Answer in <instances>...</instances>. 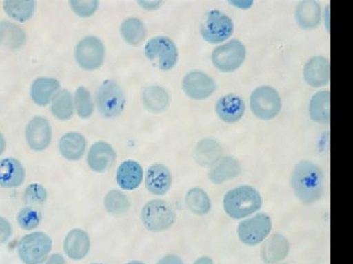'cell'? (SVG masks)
Here are the masks:
<instances>
[{
	"label": "cell",
	"mask_w": 353,
	"mask_h": 264,
	"mask_svg": "<svg viewBox=\"0 0 353 264\" xmlns=\"http://www.w3.org/2000/svg\"><path fill=\"white\" fill-rule=\"evenodd\" d=\"M292 188L303 205H312L324 193V175L321 168L310 161L299 162L290 176Z\"/></svg>",
	"instance_id": "6da1fadb"
},
{
	"label": "cell",
	"mask_w": 353,
	"mask_h": 264,
	"mask_svg": "<svg viewBox=\"0 0 353 264\" xmlns=\"http://www.w3.org/2000/svg\"><path fill=\"white\" fill-rule=\"evenodd\" d=\"M262 207L261 195L250 185H241L230 190L224 197V210L230 217L245 219Z\"/></svg>",
	"instance_id": "7a4b0ae2"
},
{
	"label": "cell",
	"mask_w": 353,
	"mask_h": 264,
	"mask_svg": "<svg viewBox=\"0 0 353 264\" xmlns=\"http://www.w3.org/2000/svg\"><path fill=\"white\" fill-rule=\"evenodd\" d=\"M52 240L48 234L32 232L25 235L18 244V256L24 264H41L50 256Z\"/></svg>",
	"instance_id": "3957f363"
},
{
	"label": "cell",
	"mask_w": 353,
	"mask_h": 264,
	"mask_svg": "<svg viewBox=\"0 0 353 264\" xmlns=\"http://www.w3.org/2000/svg\"><path fill=\"white\" fill-rule=\"evenodd\" d=\"M97 106L102 117H118L126 106V95L115 80H106L101 83L97 94Z\"/></svg>",
	"instance_id": "277c9868"
},
{
	"label": "cell",
	"mask_w": 353,
	"mask_h": 264,
	"mask_svg": "<svg viewBox=\"0 0 353 264\" xmlns=\"http://www.w3.org/2000/svg\"><path fill=\"white\" fill-rule=\"evenodd\" d=\"M141 221L152 232H163L175 223L176 212L167 201L152 200L141 210Z\"/></svg>",
	"instance_id": "5b68a950"
},
{
	"label": "cell",
	"mask_w": 353,
	"mask_h": 264,
	"mask_svg": "<svg viewBox=\"0 0 353 264\" xmlns=\"http://www.w3.org/2000/svg\"><path fill=\"white\" fill-rule=\"evenodd\" d=\"M145 53L146 58L162 71H170L179 59L176 43L168 36L150 38L145 44Z\"/></svg>",
	"instance_id": "8992f818"
},
{
	"label": "cell",
	"mask_w": 353,
	"mask_h": 264,
	"mask_svg": "<svg viewBox=\"0 0 353 264\" xmlns=\"http://www.w3.org/2000/svg\"><path fill=\"white\" fill-rule=\"evenodd\" d=\"M250 109L255 117L260 120L274 119L282 109L280 94L275 88L269 85L255 88L250 95Z\"/></svg>",
	"instance_id": "52a82bcc"
},
{
	"label": "cell",
	"mask_w": 353,
	"mask_h": 264,
	"mask_svg": "<svg viewBox=\"0 0 353 264\" xmlns=\"http://www.w3.org/2000/svg\"><path fill=\"white\" fill-rule=\"evenodd\" d=\"M234 32V23L226 14L210 10L204 16L201 25V34L204 41L217 44L226 41Z\"/></svg>",
	"instance_id": "ba28073f"
},
{
	"label": "cell",
	"mask_w": 353,
	"mask_h": 264,
	"mask_svg": "<svg viewBox=\"0 0 353 264\" xmlns=\"http://www.w3.org/2000/svg\"><path fill=\"white\" fill-rule=\"evenodd\" d=\"M105 45L97 36H88L81 39L75 48L77 63L85 71L101 68L105 60Z\"/></svg>",
	"instance_id": "9c48e42d"
},
{
	"label": "cell",
	"mask_w": 353,
	"mask_h": 264,
	"mask_svg": "<svg viewBox=\"0 0 353 264\" xmlns=\"http://www.w3.org/2000/svg\"><path fill=\"white\" fill-rule=\"evenodd\" d=\"M245 57V44L239 39H232L215 48L212 53V62L216 68L223 73H232L240 68Z\"/></svg>",
	"instance_id": "30bf717a"
},
{
	"label": "cell",
	"mask_w": 353,
	"mask_h": 264,
	"mask_svg": "<svg viewBox=\"0 0 353 264\" xmlns=\"http://www.w3.org/2000/svg\"><path fill=\"white\" fill-rule=\"evenodd\" d=\"M272 220L266 214H259L239 224V238L243 244L256 245L263 242L271 232Z\"/></svg>",
	"instance_id": "8fae6325"
},
{
	"label": "cell",
	"mask_w": 353,
	"mask_h": 264,
	"mask_svg": "<svg viewBox=\"0 0 353 264\" xmlns=\"http://www.w3.org/2000/svg\"><path fill=\"white\" fill-rule=\"evenodd\" d=\"M182 85L185 94L194 100H204L217 89V85L210 76L196 69L185 74Z\"/></svg>",
	"instance_id": "7c38bea8"
},
{
	"label": "cell",
	"mask_w": 353,
	"mask_h": 264,
	"mask_svg": "<svg viewBox=\"0 0 353 264\" xmlns=\"http://www.w3.org/2000/svg\"><path fill=\"white\" fill-rule=\"evenodd\" d=\"M25 138L32 151L41 152L48 149L52 140L50 122L41 116L32 118L26 126Z\"/></svg>",
	"instance_id": "4fadbf2b"
},
{
	"label": "cell",
	"mask_w": 353,
	"mask_h": 264,
	"mask_svg": "<svg viewBox=\"0 0 353 264\" xmlns=\"http://www.w3.org/2000/svg\"><path fill=\"white\" fill-rule=\"evenodd\" d=\"M303 78L311 87H322L328 85L331 78V64L326 57L310 58L303 69Z\"/></svg>",
	"instance_id": "5bb4252c"
},
{
	"label": "cell",
	"mask_w": 353,
	"mask_h": 264,
	"mask_svg": "<svg viewBox=\"0 0 353 264\" xmlns=\"http://www.w3.org/2000/svg\"><path fill=\"white\" fill-rule=\"evenodd\" d=\"M116 154L112 146L108 142L99 141L92 145L88 153V164L94 173H105L115 163Z\"/></svg>",
	"instance_id": "9a60e30c"
},
{
	"label": "cell",
	"mask_w": 353,
	"mask_h": 264,
	"mask_svg": "<svg viewBox=\"0 0 353 264\" xmlns=\"http://www.w3.org/2000/svg\"><path fill=\"white\" fill-rule=\"evenodd\" d=\"M173 176L170 170L162 164H154L145 173V187L153 195H165L170 190Z\"/></svg>",
	"instance_id": "2e32d148"
},
{
	"label": "cell",
	"mask_w": 353,
	"mask_h": 264,
	"mask_svg": "<svg viewBox=\"0 0 353 264\" xmlns=\"http://www.w3.org/2000/svg\"><path fill=\"white\" fill-rule=\"evenodd\" d=\"M215 111L223 122L233 124L243 118L245 112V102L239 95L226 94L216 102Z\"/></svg>",
	"instance_id": "e0dca14e"
},
{
	"label": "cell",
	"mask_w": 353,
	"mask_h": 264,
	"mask_svg": "<svg viewBox=\"0 0 353 264\" xmlns=\"http://www.w3.org/2000/svg\"><path fill=\"white\" fill-rule=\"evenodd\" d=\"M25 177V168L20 161L14 157H6L0 161V187L18 188L24 183Z\"/></svg>",
	"instance_id": "ac0fdd59"
},
{
	"label": "cell",
	"mask_w": 353,
	"mask_h": 264,
	"mask_svg": "<svg viewBox=\"0 0 353 264\" xmlns=\"http://www.w3.org/2000/svg\"><path fill=\"white\" fill-rule=\"evenodd\" d=\"M90 250V238L83 229H73L64 240V252L69 258L82 261Z\"/></svg>",
	"instance_id": "d6986e66"
},
{
	"label": "cell",
	"mask_w": 353,
	"mask_h": 264,
	"mask_svg": "<svg viewBox=\"0 0 353 264\" xmlns=\"http://www.w3.org/2000/svg\"><path fill=\"white\" fill-rule=\"evenodd\" d=\"M290 242L282 234H274L262 245L260 256L266 264H276L287 258Z\"/></svg>",
	"instance_id": "ffe728a7"
},
{
	"label": "cell",
	"mask_w": 353,
	"mask_h": 264,
	"mask_svg": "<svg viewBox=\"0 0 353 264\" xmlns=\"http://www.w3.org/2000/svg\"><path fill=\"white\" fill-rule=\"evenodd\" d=\"M87 139L79 132L64 134L59 140V151L67 161L76 162L82 159L87 151Z\"/></svg>",
	"instance_id": "44dd1931"
},
{
	"label": "cell",
	"mask_w": 353,
	"mask_h": 264,
	"mask_svg": "<svg viewBox=\"0 0 353 264\" xmlns=\"http://www.w3.org/2000/svg\"><path fill=\"white\" fill-rule=\"evenodd\" d=\"M143 179V170L138 162L127 160L123 162L116 173V182L121 188L132 191L138 188Z\"/></svg>",
	"instance_id": "7402d4cb"
},
{
	"label": "cell",
	"mask_w": 353,
	"mask_h": 264,
	"mask_svg": "<svg viewBox=\"0 0 353 264\" xmlns=\"http://www.w3.org/2000/svg\"><path fill=\"white\" fill-rule=\"evenodd\" d=\"M241 171V164L236 157H223L211 166L210 170L208 171V178L214 184H222L236 178Z\"/></svg>",
	"instance_id": "603a6c76"
},
{
	"label": "cell",
	"mask_w": 353,
	"mask_h": 264,
	"mask_svg": "<svg viewBox=\"0 0 353 264\" xmlns=\"http://www.w3.org/2000/svg\"><path fill=\"white\" fill-rule=\"evenodd\" d=\"M170 100L168 90L160 85H150L141 92L143 107L152 113H163L170 105Z\"/></svg>",
	"instance_id": "cb8c5ba5"
},
{
	"label": "cell",
	"mask_w": 353,
	"mask_h": 264,
	"mask_svg": "<svg viewBox=\"0 0 353 264\" xmlns=\"http://www.w3.org/2000/svg\"><path fill=\"white\" fill-rule=\"evenodd\" d=\"M59 90L60 82L57 78H39L32 83L30 94L36 105L43 107L50 103L51 99Z\"/></svg>",
	"instance_id": "d4e9b609"
},
{
	"label": "cell",
	"mask_w": 353,
	"mask_h": 264,
	"mask_svg": "<svg viewBox=\"0 0 353 264\" xmlns=\"http://www.w3.org/2000/svg\"><path fill=\"white\" fill-rule=\"evenodd\" d=\"M322 19V9L314 0H304L299 2L296 9L297 25L304 30L315 29Z\"/></svg>",
	"instance_id": "484cf974"
},
{
	"label": "cell",
	"mask_w": 353,
	"mask_h": 264,
	"mask_svg": "<svg viewBox=\"0 0 353 264\" xmlns=\"http://www.w3.org/2000/svg\"><path fill=\"white\" fill-rule=\"evenodd\" d=\"M27 34L23 28L9 21H0V46L7 50H18L25 46Z\"/></svg>",
	"instance_id": "4316f807"
},
{
	"label": "cell",
	"mask_w": 353,
	"mask_h": 264,
	"mask_svg": "<svg viewBox=\"0 0 353 264\" xmlns=\"http://www.w3.org/2000/svg\"><path fill=\"white\" fill-rule=\"evenodd\" d=\"M222 153V148L215 139H201L194 149V157L201 166H211L220 159Z\"/></svg>",
	"instance_id": "83f0119b"
},
{
	"label": "cell",
	"mask_w": 353,
	"mask_h": 264,
	"mask_svg": "<svg viewBox=\"0 0 353 264\" xmlns=\"http://www.w3.org/2000/svg\"><path fill=\"white\" fill-rule=\"evenodd\" d=\"M52 115L59 120L72 119L75 112L74 99L68 89H60L50 102Z\"/></svg>",
	"instance_id": "f1b7e54d"
},
{
	"label": "cell",
	"mask_w": 353,
	"mask_h": 264,
	"mask_svg": "<svg viewBox=\"0 0 353 264\" xmlns=\"http://www.w3.org/2000/svg\"><path fill=\"white\" fill-rule=\"evenodd\" d=\"M330 100H331V95L327 90L318 91L313 95L309 103V115L311 119L319 124H328L331 119Z\"/></svg>",
	"instance_id": "f546056e"
},
{
	"label": "cell",
	"mask_w": 353,
	"mask_h": 264,
	"mask_svg": "<svg viewBox=\"0 0 353 264\" xmlns=\"http://www.w3.org/2000/svg\"><path fill=\"white\" fill-rule=\"evenodd\" d=\"M3 9L8 17L18 22H26L31 19L36 11L34 0H6Z\"/></svg>",
	"instance_id": "4dcf8cb0"
},
{
	"label": "cell",
	"mask_w": 353,
	"mask_h": 264,
	"mask_svg": "<svg viewBox=\"0 0 353 264\" xmlns=\"http://www.w3.org/2000/svg\"><path fill=\"white\" fill-rule=\"evenodd\" d=\"M121 36L128 44L139 45L145 41L148 31L143 21L139 18H128L120 27Z\"/></svg>",
	"instance_id": "1f68e13d"
},
{
	"label": "cell",
	"mask_w": 353,
	"mask_h": 264,
	"mask_svg": "<svg viewBox=\"0 0 353 264\" xmlns=\"http://www.w3.org/2000/svg\"><path fill=\"white\" fill-rule=\"evenodd\" d=\"M185 205L194 214H206L211 210L210 199L206 192L201 188H192L188 191Z\"/></svg>",
	"instance_id": "d6a6232c"
},
{
	"label": "cell",
	"mask_w": 353,
	"mask_h": 264,
	"mask_svg": "<svg viewBox=\"0 0 353 264\" xmlns=\"http://www.w3.org/2000/svg\"><path fill=\"white\" fill-rule=\"evenodd\" d=\"M104 207L110 214L122 215L130 210L131 201L126 194L119 190H111L104 198Z\"/></svg>",
	"instance_id": "836d02e7"
},
{
	"label": "cell",
	"mask_w": 353,
	"mask_h": 264,
	"mask_svg": "<svg viewBox=\"0 0 353 264\" xmlns=\"http://www.w3.org/2000/svg\"><path fill=\"white\" fill-rule=\"evenodd\" d=\"M74 107L81 119L87 120L92 117L94 111V103L90 90L85 87H79L74 96Z\"/></svg>",
	"instance_id": "e575fe53"
},
{
	"label": "cell",
	"mask_w": 353,
	"mask_h": 264,
	"mask_svg": "<svg viewBox=\"0 0 353 264\" xmlns=\"http://www.w3.org/2000/svg\"><path fill=\"white\" fill-rule=\"evenodd\" d=\"M41 214L39 210L34 207L23 208L18 214V224L23 230L31 231L36 229L41 224Z\"/></svg>",
	"instance_id": "d590c367"
},
{
	"label": "cell",
	"mask_w": 353,
	"mask_h": 264,
	"mask_svg": "<svg viewBox=\"0 0 353 264\" xmlns=\"http://www.w3.org/2000/svg\"><path fill=\"white\" fill-rule=\"evenodd\" d=\"M48 191L43 185L39 183H32L25 189L24 201L29 207L43 205L48 200Z\"/></svg>",
	"instance_id": "8d00e7d4"
},
{
	"label": "cell",
	"mask_w": 353,
	"mask_h": 264,
	"mask_svg": "<svg viewBox=\"0 0 353 264\" xmlns=\"http://www.w3.org/2000/svg\"><path fill=\"white\" fill-rule=\"evenodd\" d=\"M69 4L73 12L82 18L94 15L99 7V2L97 0H72Z\"/></svg>",
	"instance_id": "74e56055"
},
{
	"label": "cell",
	"mask_w": 353,
	"mask_h": 264,
	"mask_svg": "<svg viewBox=\"0 0 353 264\" xmlns=\"http://www.w3.org/2000/svg\"><path fill=\"white\" fill-rule=\"evenodd\" d=\"M13 228L10 222L0 217V245L6 244L12 237Z\"/></svg>",
	"instance_id": "f35d334b"
},
{
	"label": "cell",
	"mask_w": 353,
	"mask_h": 264,
	"mask_svg": "<svg viewBox=\"0 0 353 264\" xmlns=\"http://www.w3.org/2000/svg\"><path fill=\"white\" fill-rule=\"evenodd\" d=\"M157 264H183V261L176 254H167Z\"/></svg>",
	"instance_id": "ab89813d"
},
{
	"label": "cell",
	"mask_w": 353,
	"mask_h": 264,
	"mask_svg": "<svg viewBox=\"0 0 353 264\" xmlns=\"http://www.w3.org/2000/svg\"><path fill=\"white\" fill-rule=\"evenodd\" d=\"M162 3H163V1H155V0H150V1H148V0H146V1H139V6L146 9V10H157V9L162 6Z\"/></svg>",
	"instance_id": "60d3db41"
},
{
	"label": "cell",
	"mask_w": 353,
	"mask_h": 264,
	"mask_svg": "<svg viewBox=\"0 0 353 264\" xmlns=\"http://www.w3.org/2000/svg\"><path fill=\"white\" fill-rule=\"evenodd\" d=\"M41 264H67V261L62 254H54L48 256V258Z\"/></svg>",
	"instance_id": "b9f144b4"
},
{
	"label": "cell",
	"mask_w": 353,
	"mask_h": 264,
	"mask_svg": "<svg viewBox=\"0 0 353 264\" xmlns=\"http://www.w3.org/2000/svg\"><path fill=\"white\" fill-rule=\"evenodd\" d=\"M6 149V139L3 134L0 132V156L3 154Z\"/></svg>",
	"instance_id": "7bdbcfd3"
},
{
	"label": "cell",
	"mask_w": 353,
	"mask_h": 264,
	"mask_svg": "<svg viewBox=\"0 0 353 264\" xmlns=\"http://www.w3.org/2000/svg\"><path fill=\"white\" fill-rule=\"evenodd\" d=\"M194 264H214L213 263L212 259L208 258V256H201L199 259L194 261Z\"/></svg>",
	"instance_id": "ee69618b"
},
{
	"label": "cell",
	"mask_w": 353,
	"mask_h": 264,
	"mask_svg": "<svg viewBox=\"0 0 353 264\" xmlns=\"http://www.w3.org/2000/svg\"><path fill=\"white\" fill-rule=\"evenodd\" d=\"M127 264H145V263H141V261H130V263H128Z\"/></svg>",
	"instance_id": "f6af8a7d"
},
{
	"label": "cell",
	"mask_w": 353,
	"mask_h": 264,
	"mask_svg": "<svg viewBox=\"0 0 353 264\" xmlns=\"http://www.w3.org/2000/svg\"><path fill=\"white\" fill-rule=\"evenodd\" d=\"M90 264H102V263H90Z\"/></svg>",
	"instance_id": "bcb514c9"
}]
</instances>
